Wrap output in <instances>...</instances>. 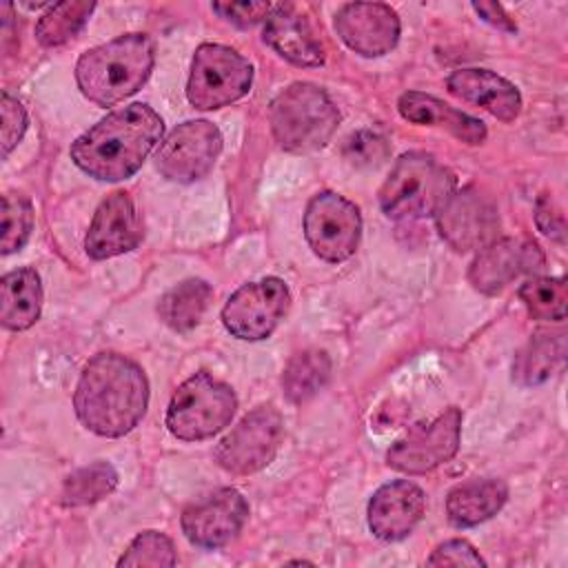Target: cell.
Wrapping results in <instances>:
<instances>
[{"label":"cell","mask_w":568,"mask_h":568,"mask_svg":"<svg viewBox=\"0 0 568 568\" xmlns=\"http://www.w3.org/2000/svg\"><path fill=\"white\" fill-rule=\"evenodd\" d=\"M146 406L149 382L131 357L98 353L82 368L73 408L91 433L100 437H122L140 424Z\"/></svg>","instance_id":"1"},{"label":"cell","mask_w":568,"mask_h":568,"mask_svg":"<svg viewBox=\"0 0 568 568\" xmlns=\"http://www.w3.org/2000/svg\"><path fill=\"white\" fill-rule=\"evenodd\" d=\"M162 118L142 102L122 106L71 144V160L78 169L102 182L131 178L149 153L162 142Z\"/></svg>","instance_id":"2"},{"label":"cell","mask_w":568,"mask_h":568,"mask_svg":"<svg viewBox=\"0 0 568 568\" xmlns=\"http://www.w3.org/2000/svg\"><path fill=\"white\" fill-rule=\"evenodd\" d=\"M153 60V40L146 33H126L84 51L75 64V80L87 100L113 106L142 89Z\"/></svg>","instance_id":"3"},{"label":"cell","mask_w":568,"mask_h":568,"mask_svg":"<svg viewBox=\"0 0 568 568\" xmlns=\"http://www.w3.org/2000/svg\"><path fill=\"white\" fill-rule=\"evenodd\" d=\"M450 169L424 151L404 153L379 189V206L393 220H422L435 215L455 191Z\"/></svg>","instance_id":"4"},{"label":"cell","mask_w":568,"mask_h":568,"mask_svg":"<svg viewBox=\"0 0 568 568\" xmlns=\"http://www.w3.org/2000/svg\"><path fill=\"white\" fill-rule=\"evenodd\" d=\"M268 122L284 151L311 153L331 140L339 124V111L322 87L293 82L271 102Z\"/></svg>","instance_id":"5"},{"label":"cell","mask_w":568,"mask_h":568,"mask_svg":"<svg viewBox=\"0 0 568 568\" xmlns=\"http://www.w3.org/2000/svg\"><path fill=\"white\" fill-rule=\"evenodd\" d=\"M237 397L229 384L209 373H195L178 386L166 408V428L184 442H200L217 435L231 424Z\"/></svg>","instance_id":"6"},{"label":"cell","mask_w":568,"mask_h":568,"mask_svg":"<svg viewBox=\"0 0 568 568\" xmlns=\"http://www.w3.org/2000/svg\"><path fill=\"white\" fill-rule=\"evenodd\" d=\"M253 84L251 62L231 47L200 44L193 53L186 98L195 109L209 111L237 102Z\"/></svg>","instance_id":"7"},{"label":"cell","mask_w":568,"mask_h":568,"mask_svg":"<svg viewBox=\"0 0 568 568\" xmlns=\"http://www.w3.org/2000/svg\"><path fill=\"white\" fill-rule=\"evenodd\" d=\"M284 419L271 404L246 413L240 424L217 444L215 462L231 475H251L266 468L282 444Z\"/></svg>","instance_id":"8"},{"label":"cell","mask_w":568,"mask_h":568,"mask_svg":"<svg viewBox=\"0 0 568 568\" xmlns=\"http://www.w3.org/2000/svg\"><path fill=\"white\" fill-rule=\"evenodd\" d=\"M304 235L317 257L326 262H344L359 244V209L339 193L322 191L313 195L306 206Z\"/></svg>","instance_id":"9"},{"label":"cell","mask_w":568,"mask_h":568,"mask_svg":"<svg viewBox=\"0 0 568 568\" xmlns=\"http://www.w3.org/2000/svg\"><path fill=\"white\" fill-rule=\"evenodd\" d=\"M291 306L288 286L280 277H264L240 286L222 308L226 331L246 342L266 339Z\"/></svg>","instance_id":"10"},{"label":"cell","mask_w":568,"mask_h":568,"mask_svg":"<svg viewBox=\"0 0 568 568\" xmlns=\"http://www.w3.org/2000/svg\"><path fill=\"white\" fill-rule=\"evenodd\" d=\"M462 437V410L450 406L430 422L415 424L402 439H397L386 462L390 468L406 475H424L457 455Z\"/></svg>","instance_id":"11"},{"label":"cell","mask_w":568,"mask_h":568,"mask_svg":"<svg viewBox=\"0 0 568 568\" xmlns=\"http://www.w3.org/2000/svg\"><path fill=\"white\" fill-rule=\"evenodd\" d=\"M222 151V133L206 120L178 124L155 151V169L173 182H195L204 178Z\"/></svg>","instance_id":"12"},{"label":"cell","mask_w":568,"mask_h":568,"mask_svg":"<svg viewBox=\"0 0 568 568\" xmlns=\"http://www.w3.org/2000/svg\"><path fill=\"white\" fill-rule=\"evenodd\" d=\"M248 519V504L235 488H220L182 513L184 537L206 550L231 544Z\"/></svg>","instance_id":"13"},{"label":"cell","mask_w":568,"mask_h":568,"mask_svg":"<svg viewBox=\"0 0 568 568\" xmlns=\"http://www.w3.org/2000/svg\"><path fill=\"white\" fill-rule=\"evenodd\" d=\"M439 235L455 251H473L484 248L493 240H497L499 217L493 202L481 195L477 189L466 186L462 191H453L450 197L435 213Z\"/></svg>","instance_id":"14"},{"label":"cell","mask_w":568,"mask_h":568,"mask_svg":"<svg viewBox=\"0 0 568 568\" xmlns=\"http://www.w3.org/2000/svg\"><path fill=\"white\" fill-rule=\"evenodd\" d=\"M544 266V253L537 242L526 237H501L486 244L468 268V282L495 295L524 273H537Z\"/></svg>","instance_id":"15"},{"label":"cell","mask_w":568,"mask_h":568,"mask_svg":"<svg viewBox=\"0 0 568 568\" xmlns=\"http://www.w3.org/2000/svg\"><path fill=\"white\" fill-rule=\"evenodd\" d=\"M335 31L355 53L377 58L399 40V16L384 2H348L335 13Z\"/></svg>","instance_id":"16"},{"label":"cell","mask_w":568,"mask_h":568,"mask_svg":"<svg viewBox=\"0 0 568 568\" xmlns=\"http://www.w3.org/2000/svg\"><path fill=\"white\" fill-rule=\"evenodd\" d=\"M142 220L133 200L124 191H113L95 209L84 248L89 257L106 260L133 251L142 242Z\"/></svg>","instance_id":"17"},{"label":"cell","mask_w":568,"mask_h":568,"mask_svg":"<svg viewBox=\"0 0 568 568\" xmlns=\"http://www.w3.org/2000/svg\"><path fill=\"white\" fill-rule=\"evenodd\" d=\"M424 510L426 497L417 484L408 479L388 481L368 501V528L382 541H399L415 530Z\"/></svg>","instance_id":"18"},{"label":"cell","mask_w":568,"mask_h":568,"mask_svg":"<svg viewBox=\"0 0 568 568\" xmlns=\"http://www.w3.org/2000/svg\"><path fill=\"white\" fill-rule=\"evenodd\" d=\"M264 42L297 67H320L326 60L322 40L293 2L273 4L264 22Z\"/></svg>","instance_id":"19"},{"label":"cell","mask_w":568,"mask_h":568,"mask_svg":"<svg viewBox=\"0 0 568 568\" xmlns=\"http://www.w3.org/2000/svg\"><path fill=\"white\" fill-rule=\"evenodd\" d=\"M446 87L455 98L486 109L501 122H513L521 113L517 87L488 69H457L448 75Z\"/></svg>","instance_id":"20"},{"label":"cell","mask_w":568,"mask_h":568,"mask_svg":"<svg viewBox=\"0 0 568 568\" xmlns=\"http://www.w3.org/2000/svg\"><path fill=\"white\" fill-rule=\"evenodd\" d=\"M404 120L422 126H439L464 144H481L486 140V124L468 113L453 109L435 95L422 91H406L397 100Z\"/></svg>","instance_id":"21"},{"label":"cell","mask_w":568,"mask_h":568,"mask_svg":"<svg viewBox=\"0 0 568 568\" xmlns=\"http://www.w3.org/2000/svg\"><path fill=\"white\" fill-rule=\"evenodd\" d=\"M508 499V486L501 479L484 477L457 484L446 497L448 521L457 528L477 526L501 510Z\"/></svg>","instance_id":"22"},{"label":"cell","mask_w":568,"mask_h":568,"mask_svg":"<svg viewBox=\"0 0 568 568\" xmlns=\"http://www.w3.org/2000/svg\"><path fill=\"white\" fill-rule=\"evenodd\" d=\"M42 308V284L33 268H18L0 282V320L9 331H27Z\"/></svg>","instance_id":"23"},{"label":"cell","mask_w":568,"mask_h":568,"mask_svg":"<svg viewBox=\"0 0 568 568\" xmlns=\"http://www.w3.org/2000/svg\"><path fill=\"white\" fill-rule=\"evenodd\" d=\"M564 333L539 331L519 348L513 362V379L519 386H537L548 382L564 364Z\"/></svg>","instance_id":"24"},{"label":"cell","mask_w":568,"mask_h":568,"mask_svg":"<svg viewBox=\"0 0 568 568\" xmlns=\"http://www.w3.org/2000/svg\"><path fill=\"white\" fill-rule=\"evenodd\" d=\"M211 297L213 288L204 280H184L162 295L158 304L160 320L169 328L186 333L200 324Z\"/></svg>","instance_id":"25"},{"label":"cell","mask_w":568,"mask_h":568,"mask_svg":"<svg viewBox=\"0 0 568 568\" xmlns=\"http://www.w3.org/2000/svg\"><path fill=\"white\" fill-rule=\"evenodd\" d=\"M331 377V357L324 351L308 348L291 357L282 375V388L288 402L302 404L317 395Z\"/></svg>","instance_id":"26"},{"label":"cell","mask_w":568,"mask_h":568,"mask_svg":"<svg viewBox=\"0 0 568 568\" xmlns=\"http://www.w3.org/2000/svg\"><path fill=\"white\" fill-rule=\"evenodd\" d=\"M118 486V473L109 462H93L73 470L62 486V506H89L113 493Z\"/></svg>","instance_id":"27"},{"label":"cell","mask_w":568,"mask_h":568,"mask_svg":"<svg viewBox=\"0 0 568 568\" xmlns=\"http://www.w3.org/2000/svg\"><path fill=\"white\" fill-rule=\"evenodd\" d=\"M95 9L93 2L87 0H73V2H60L49 7L38 24H36V38L42 47H60L75 38L82 27L87 24L91 11Z\"/></svg>","instance_id":"28"},{"label":"cell","mask_w":568,"mask_h":568,"mask_svg":"<svg viewBox=\"0 0 568 568\" xmlns=\"http://www.w3.org/2000/svg\"><path fill=\"white\" fill-rule=\"evenodd\" d=\"M519 300L535 320H566L568 286L564 277H532L519 286Z\"/></svg>","instance_id":"29"},{"label":"cell","mask_w":568,"mask_h":568,"mask_svg":"<svg viewBox=\"0 0 568 568\" xmlns=\"http://www.w3.org/2000/svg\"><path fill=\"white\" fill-rule=\"evenodd\" d=\"M178 564L173 541L160 532V530H144L140 532L124 555L118 559V566H129V568H171Z\"/></svg>","instance_id":"30"},{"label":"cell","mask_w":568,"mask_h":568,"mask_svg":"<svg viewBox=\"0 0 568 568\" xmlns=\"http://www.w3.org/2000/svg\"><path fill=\"white\" fill-rule=\"evenodd\" d=\"M31 229H33L31 202L22 195L7 193L2 197V237H0L2 255L20 251L27 244Z\"/></svg>","instance_id":"31"},{"label":"cell","mask_w":568,"mask_h":568,"mask_svg":"<svg viewBox=\"0 0 568 568\" xmlns=\"http://www.w3.org/2000/svg\"><path fill=\"white\" fill-rule=\"evenodd\" d=\"M388 153V140L375 131H357L342 146L344 160H348L353 166H375L386 160Z\"/></svg>","instance_id":"32"},{"label":"cell","mask_w":568,"mask_h":568,"mask_svg":"<svg viewBox=\"0 0 568 568\" xmlns=\"http://www.w3.org/2000/svg\"><path fill=\"white\" fill-rule=\"evenodd\" d=\"M0 109H2V155L7 158L27 131V111L20 104V100L9 95L7 91L2 93Z\"/></svg>","instance_id":"33"},{"label":"cell","mask_w":568,"mask_h":568,"mask_svg":"<svg viewBox=\"0 0 568 568\" xmlns=\"http://www.w3.org/2000/svg\"><path fill=\"white\" fill-rule=\"evenodd\" d=\"M428 566H486L481 555L466 539H448L439 544L426 559Z\"/></svg>","instance_id":"34"},{"label":"cell","mask_w":568,"mask_h":568,"mask_svg":"<svg viewBox=\"0 0 568 568\" xmlns=\"http://www.w3.org/2000/svg\"><path fill=\"white\" fill-rule=\"evenodd\" d=\"M213 11L240 27H253L257 22H266L273 11L271 2H213Z\"/></svg>","instance_id":"35"},{"label":"cell","mask_w":568,"mask_h":568,"mask_svg":"<svg viewBox=\"0 0 568 568\" xmlns=\"http://www.w3.org/2000/svg\"><path fill=\"white\" fill-rule=\"evenodd\" d=\"M473 9H475L486 22H490V24L497 27V29H504V31H515V29H517L515 22H513V20L508 18V13L504 11V7L497 4V2H475Z\"/></svg>","instance_id":"36"}]
</instances>
